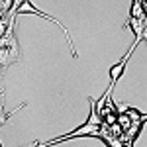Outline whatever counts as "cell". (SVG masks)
<instances>
[{
  "label": "cell",
  "mask_w": 147,
  "mask_h": 147,
  "mask_svg": "<svg viewBox=\"0 0 147 147\" xmlns=\"http://www.w3.org/2000/svg\"><path fill=\"white\" fill-rule=\"evenodd\" d=\"M22 14H35V16H39V18H43V20H47V22H53L55 26H59V30L63 32V35H65V39H67L69 47H71V55H73V59H79V49H77V45H75V41H73V35H71V30H69L65 24L61 22L59 18H55V16H49L47 12L39 10V8H35V4L32 2V0H26L22 6H20V10H18V18L22 16Z\"/></svg>",
  "instance_id": "1"
},
{
  "label": "cell",
  "mask_w": 147,
  "mask_h": 147,
  "mask_svg": "<svg viewBox=\"0 0 147 147\" xmlns=\"http://www.w3.org/2000/svg\"><path fill=\"white\" fill-rule=\"evenodd\" d=\"M139 43H141V39H136V41H134V45L127 49V53H125V55L120 59V63H118V65H114V67L110 69V86H114V84H116V80L122 77V73L125 71V65H127L129 57H131V53L137 49V45H139Z\"/></svg>",
  "instance_id": "2"
},
{
  "label": "cell",
  "mask_w": 147,
  "mask_h": 147,
  "mask_svg": "<svg viewBox=\"0 0 147 147\" xmlns=\"http://www.w3.org/2000/svg\"><path fill=\"white\" fill-rule=\"evenodd\" d=\"M124 28H129L134 34H136V39H141L143 41V34H145V22L143 20H137V18H127V24Z\"/></svg>",
  "instance_id": "3"
},
{
  "label": "cell",
  "mask_w": 147,
  "mask_h": 147,
  "mask_svg": "<svg viewBox=\"0 0 147 147\" xmlns=\"http://www.w3.org/2000/svg\"><path fill=\"white\" fill-rule=\"evenodd\" d=\"M129 16L145 22V6H141V2H134V8L129 10Z\"/></svg>",
  "instance_id": "4"
},
{
  "label": "cell",
  "mask_w": 147,
  "mask_h": 147,
  "mask_svg": "<svg viewBox=\"0 0 147 147\" xmlns=\"http://www.w3.org/2000/svg\"><path fill=\"white\" fill-rule=\"evenodd\" d=\"M134 2H141V0H134Z\"/></svg>",
  "instance_id": "5"
},
{
  "label": "cell",
  "mask_w": 147,
  "mask_h": 147,
  "mask_svg": "<svg viewBox=\"0 0 147 147\" xmlns=\"http://www.w3.org/2000/svg\"><path fill=\"white\" fill-rule=\"evenodd\" d=\"M0 147H2V145H0Z\"/></svg>",
  "instance_id": "6"
}]
</instances>
